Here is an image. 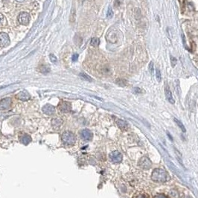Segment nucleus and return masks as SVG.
I'll return each instance as SVG.
<instances>
[{
	"label": "nucleus",
	"instance_id": "obj_5",
	"mask_svg": "<svg viewBox=\"0 0 198 198\" xmlns=\"http://www.w3.org/2000/svg\"><path fill=\"white\" fill-rule=\"evenodd\" d=\"M10 38H9V36L6 33H0V47H6V46H8L10 44Z\"/></svg>",
	"mask_w": 198,
	"mask_h": 198
},
{
	"label": "nucleus",
	"instance_id": "obj_23",
	"mask_svg": "<svg viewBox=\"0 0 198 198\" xmlns=\"http://www.w3.org/2000/svg\"><path fill=\"white\" fill-rule=\"evenodd\" d=\"M122 2H123V0H115V1H114V6L116 7V8H118V7H119L120 5H121V4L122 3Z\"/></svg>",
	"mask_w": 198,
	"mask_h": 198
},
{
	"label": "nucleus",
	"instance_id": "obj_11",
	"mask_svg": "<svg viewBox=\"0 0 198 198\" xmlns=\"http://www.w3.org/2000/svg\"><path fill=\"white\" fill-rule=\"evenodd\" d=\"M42 110H43V112H45V113L48 115H51L52 114L54 111H55V108H54V107L51 106V105L48 104L46 105V106L42 108Z\"/></svg>",
	"mask_w": 198,
	"mask_h": 198
},
{
	"label": "nucleus",
	"instance_id": "obj_15",
	"mask_svg": "<svg viewBox=\"0 0 198 198\" xmlns=\"http://www.w3.org/2000/svg\"><path fill=\"white\" fill-rule=\"evenodd\" d=\"M116 84H117L118 86H125L127 85V81L125 80V79L122 78H118L116 80Z\"/></svg>",
	"mask_w": 198,
	"mask_h": 198
},
{
	"label": "nucleus",
	"instance_id": "obj_28",
	"mask_svg": "<svg viewBox=\"0 0 198 198\" xmlns=\"http://www.w3.org/2000/svg\"><path fill=\"white\" fill-rule=\"evenodd\" d=\"M134 91L136 92V93H139V92H142V90H141V89L140 88H138V87H136L134 89Z\"/></svg>",
	"mask_w": 198,
	"mask_h": 198
},
{
	"label": "nucleus",
	"instance_id": "obj_21",
	"mask_svg": "<svg viewBox=\"0 0 198 198\" xmlns=\"http://www.w3.org/2000/svg\"><path fill=\"white\" fill-rule=\"evenodd\" d=\"M171 196L172 198H179V194L176 191H171Z\"/></svg>",
	"mask_w": 198,
	"mask_h": 198
},
{
	"label": "nucleus",
	"instance_id": "obj_12",
	"mask_svg": "<svg viewBox=\"0 0 198 198\" xmlns=\"http://www.w3.org/2000/svg\"><path fill=\"white\" fill-rule=\"evenodd\" d=\"M39 71L40 72V73H48L50 72V68L49 67V66H45V65H42V66H40V67H39Z\"/></svg>",
	"mask_w": 198,
	"mask_h": 198
},
{
	"label": "nucleus",
	"instance_id": "obj_30",
	"mask_svg": "<svg viewBox=\"0 0 198 198\" xmlns=\"http://www.w3.org/2000/svg\"><path fill=\"white\" fill-rule=\"evenodd\" d=\"M16 2H23L24 0H16Z\"/></svg>",
	"mask_w": 198,
	"mask_h": 198
},
{
	"label": "nucleus",
	"instance_id": "obj_6",
	"mask_svg": "<svg viewBox=\"0 0 198 198\" xmlns=\"http://www.w3.org/2000/svg\"><path fill=\"white\" fill-rule=\"evenodd\" d=\"M165 94L166 99L168 100V102L172 103V104L175 103V101L174 99L173 95H172L171 90H170L169 86H168L167 84H165Z\"/></svg>",
	"mask_w": 198,
	"mask_h": 198
},
{
	"label": "nucleus",
	"instance_id": "obj_17",
	"mask_svg": "<svg viewBox=\"0 0 198 198\" xmlns=\"http://www.w3.org/2000/svg\"><path fill=\"white\" fill-rule=\"evenodd\" d=\"M80 77L83 79V80L87 81H92V79L91 78V77L89 76V75H86V73H81L80 74Z\"/></svg>",
	"mask_w": 198,
	"mask_h": 198
},
{
	"label": "nucleus",
	"instance_id": "obj_4",
	"mask_svg": "<svg viewBox=\"0 0 198 198\" xmlns=\"http://www.w3.org/2000/svg\"><path fill=\"white\" fill-rule=\"evenodd\" d=\"M110 160L112 161L113 163H119V162H121L122 161L123 156H122V154L119 151H112V153H110Z\"/></svg>",
	"mask_w": 198,
	"mask_h": 198
},
{
	"label": "nucleus",
	"instance_id": "obj_27",
	"mask_svg": "<svg viewBox=\"0 0 198 198\" xmlns=\"http://www.w3.org/2000/svg\"><path fill=\"white\" fill-rule=\"evenodd\" d=\"M137 198H149V197L146 194H141L138 196Z\"/></svg>",
	"mask_w": 198,
	"mask_h": 198
},
{
	"label": "nucleus",
	"instance_id": "obj_25",
	"mask_svg": "<svg viewBox=\"0 0 198 198\" xmlns=\"http://www.w3.org/2000/svg\"><path fill=\"white\" fill-rule=\"evenodd\" d=\"M148 69H149V71L150 73H151V74H152L153 73V63L151 61V63L149 64V66H148Z\"/></svg>",
	"mask_w": 198,
	"mask_h": 198
},
{
	"label": "nucleus",
	"instance_id": "obj_20",
	"mask_svg": "<svg viewBox=\"0 0 198 198\" xmlns=\"http://www.w3.org/2000/svg\"><path fill=\"white\" fill-rule=\"evenodd\" d=\"M171 66H173V67H174V66L177 64V60L174 57L171 56Z\"/></svg>",
	"mask_w": 198,
	"mask_h": 198
},
{
	"label": "nucleus",
	"instance_id": "obj_26",
	"mask_svg": "<svg viewBox=\"0 0 198 198\" xmlns=\"http://www.w3.org/2000/svg\"><path fill=\"white\" fill-rule=\"evenodd\" d=\"M77 58H78V55H77V54H74V55H73V57H72V59H73V61H74V62L77 61Z\"/></svg>",
	"mask_w": 198,
	"mask_h": 198
},
{
	"label": "nucleus",
	"instance_id": "obj_3",
	"mask_svg": "<svg viewBox=\"0 0 198 198\" xmlns=\"http://www.w3.org/2000/svg\"><path fill=\"white\" fill-rule=\"evenodd\" d=\"M29 21H30V15L26 12L20 13L18 16V22L21 25H27L29 23Z\"/></svg>",
	"mask_w": 198,
	"mask_h": 198
},
{
	"label": "nucleus",
	"instance_id": "obj_29",
	"mask_svg": "<svg viewBox=\"0 0 198 198\" xmlns=\"http://www.w3.org/2000/svg\"><path fill=\"white\" fill-rule=\"evenodd\" d=\"M3 19H4V16H3L1 14H0V25H1L2 23Z\"/></svg>",
	"mask_w": 198,
	"mask_h": 198
},
{
	"label": "nucleus",
	"instance_id": "obj_19",
	"mask_svg": "<svg viewBox=\"0 0 198 198\" xmlns=\"http://www.w3.org/2000/svg\"><path fill=\"white\" fill-rule=\"evenodd\" d=\"M156 78L158 82H160L161 79H162V75H161V72L159 69H156Z\"/></svg>",
	"mask_w": 198,
	"mask_h": 198
},
{
	"label": "nucleus",
	"instance_id": "obj_24",
	"mask_svg": "<svg viewBox=\"0 0 198 198\" xmlns=\"http://www.w3.org/2000/svg\"><path fill=\"white\" fill-rule=\"evenodd\" d=\"M153 198H168L166 195H165L164 194H157L156 195L154 196Z\"/></svg>",
	"mask_w": 198,
	"mask_h": 198
},
{
	"label": "nucleus",
	"instance_id": "obj_14",
	"mask_svg": "<svg viewBox=\"0 0 198 198\" xmlns=\"http://www.w3.org/2000/svg\"><path fill=\"white\" fill-rule=\"evenodd\" d=\"M83 134H84V137L85 138V139H91L92 138V134L91 132H90V130H84V133H83Z\"/></svg>",
	"mask_w": 198,
	"mask_h": 198
},
{
	"label": "nucleus",
	"instance_id": "obj_31",
	"mask_svg": "<svg viewBox=\"0 0 198 198\" xmlns=\"http://www.w3.org/2000/svg\"><path fill=\"white\" fill-rule=\"evenodd\" d=\"M185 198H190V197H185Z\"/></svg>",
	"mask_w": 198,
	"mask_h": 198
},
{
	"label": "nucleus",
	"instance_id": "obj_10",
	"mask_svg": "<svg viewBox=\"0 0 198 198\" xmlns=\"http://www.w3.org/2000/svg\"><path fill=\"white\" fill-rule=\"evenodd\" d=\"M16 97L19 99L22 100V101H27V100L30 99V95H29V94L26 91L20 92V93L16 95Z\"/></svg>",
	"mask_w": 198,
	"mask_h": 198
},
{
	"label": "nucleus",
	"instance_id": "obj_1",
	"mask_svg": "<svg viewBox=\"0 0 198 198\" xmlns=\"http://www.w3.org/2000/svg\"><path fill=\"white\" fill-rule=\"evenodd\" d=\"M151 179L155 183H165L168 180L167 171L163 168H156L152 172Z\"/></svg>",
	"mask_w": 198,
	"mask_h": 198
},
{
	"label": "nucleus",
	"instance_id": "obj_13",
	"mask_svg": "<svg viewBox=\"0 0 198 198\" xmlns=\"http://www.w3.org/2000/svg\"><path fill=\"white\" fill-rule=\"evenodd\" d=\"M99 43H100V40L99 38L93 37L91 39L90 44H91V46H93V47H98V46H99Z\"/></svg>",
	"mask_w": 198,
	"mask_h": 198
},
{
	"label": "nucleus",
	"instance_id": "obj_8",
	"mask_svg": "<svg viewBox=\"0 0 198 198\" xmlns=\"http://www.w3.org/2000/svg\"><path fill=\"white\" fill-rule=\"evenodd\" d=\"M116 124L118 125V127H119L120 129L123 130H126L128 129L129 127L128 124H127L125 121H124V120L118 119L117 121H116Z\"/></svg>",
	"mask_w": 198,
	"mask_h": 198
},
{
	"label": "nucleus",
	"instance_id": "obj_7",
	"mask_svg": "<svg viewBox=\"0 0 198 198\" xmlns=\"http://www.w3.org/2000/svg\"><path fill=\"white\" fill-rule=\"evenodd\" d=\"M11 103V99L10 98H6L0 101V110H6L9 108Z\"/></svg>",
	"mask_w": 198,
	"mask_h": 198
},
{
	"label": "nucleus",
	"instance_id": "obj_18",
	"mask_svg": "<svg viewBox=\"0 0 198 198\" xmlns=\"http://www.w3.org/2000/svg\"><path fill=\"white\" fill-rule=\"evenodd\" d=\"M113 16V11H112V9L111 8V6H109L108 11L107 13V18H112Z\"/></svg>",
	"mask_w": 198,
	"mask_h": 198
},
{
	"label": "nucleus",
	"instance_id": "obj_2",
	"mask_svg": "<svg viewBox=\"0 0 198 198\" xmlns=\"http://www.w3.org/2000/svg\"><path fill=\"white\" fill-rule=\"evenodd\" d=\"M139 166L144 170H148L151 167V162L148 157L143 156L139 161Z\"/></svg>",
	"mask_w": 198,
	"mask_h": 198
},
{
	"label": "nucleus",
	"instance_id": "obj_9",
	"mask_svg": "<svg viewBox=\"0 0 198 198\" xmlns=\"http://www.w3.org/2000/svg\"><path fill=\"white\" fill-rule=\"evenodd\" d=\"M59 108L62 112H69L70 109H71V105L68 102H61L60 106H59Z\"/></svg>",
	"mask_w": 198,
	"mask_h": 198
},
{
	"label": "nucleus",
	"instance_id": "obj_22",
	"mask_svg": "<svg viewBox=\"0 0 198 198\" xmlns=\"http://www.w3.org/2000/svg\"><path fill=\"white\" fill-rule=\"evenodd\" d=\"M49 57H50V59H51V62L54 63V64H55V63H57V57H55V55H53V54H51V55H49Z\"/></svg>",
	"mask_w": 198,
	"mask_h": 198
},
{
	"label": "nucleus",
	"instance_id": "obj_16",
	"mask_svg": "<svg viewBox=\"0 0 198 198\" xmlns=\"http://www.w3.org/2000/svg\"><path fill=\"white\" fill-rule=\"evenodd\" d=\"M174 121L176 122V123H177V125L179 126V128H180L181 130H182L183 131V132H186V127H185V126L183 125V124L182 123V122H181L180 121H179L178 119H177V118H174Z\"/></svg>",
	"mask_w": 198,
	"mask_h": 198
}]
</instances>
